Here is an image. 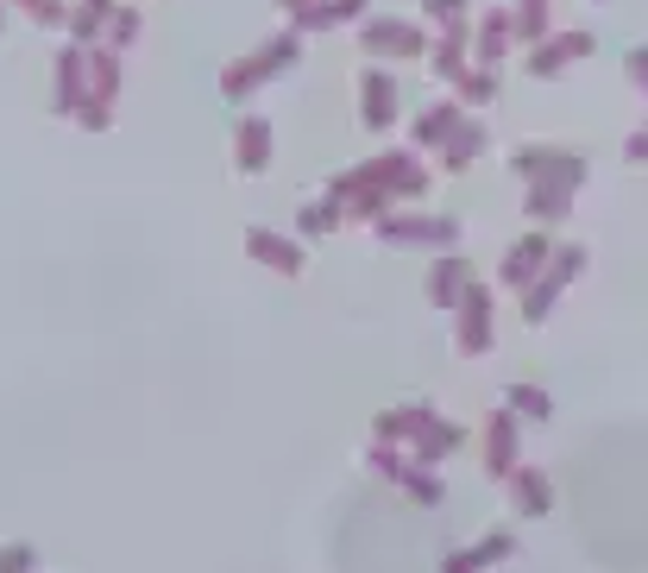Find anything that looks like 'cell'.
Wrapping results in <instances>:
<instances>
[{
    "label": "cell",
    "instance_id": "1",
    "mask_svg": "<svg viewBox=\"0 0 648 573\" xmlns=\"http://www.w3.org/2000/svg\"><path fill=\"white\" fill-rule=\"evenodd\" d=\"M491 347V302L478 284H466V334H460V353H478Z\"/></svg>",
    "mask_w": 648,
    "mask_h": 573
},
{
    "label": "cell",
    "instance_id": "7",
    "mask_svg": "<svg viewBox=\"0 0 648 573\" xmlns=\"http://www.w3.org/2000/svg\"><path fill=\"white\" fill-rule=\"evenodd\" d=\"M510 403H517L523 416H548V398H542V391H510Z\"/></svg>",
    "mask_w": 648,
    "mask_h": 573
},
{
    "label": "cell",
    "instance_id": "3",
    "mask_svg": "<svg viewBox=\"0 0 648 573\" xmlns=\"http://www.w3.org/2000/svg\"><path fill=\"white\" fill-rule=\"evenodd\" d=\"M517 504H523V511H548V479L542 473H517Z\"/></svg>",
    "mask_w": 648,
    "mask_h": 573
},
{
    "label": "cell",
    "instance_id": "6",
    "mask_svg": "<svg viewBox=\"0 0 648 573\" xmlns=\"http://www.w3.org/2000/svg\"><path fill=\"white\" fill-rule=\"evenodd\" d=\"M510 442H517V423H498V435H491V460L498 467H510Z\"/></svg>",
    "mask_w": 648,
    "mask_h": 573
},
{
    "label": "cell",
    "instance_id": "5",
    "mask_svg": "<svg viewBox=\"0 0 648 573\" xmlns=\"http://www.w3.org/2000/svg\"><path fill=\"white\" fill-rule=\"evenodd\" d=\"M460 277H466V265H441V272H435V284H428V297H460V290H466V284H460Z\"/></svg>",
    "mask_w": 648,
    "mask_h": 573
},
{
    "label": "cell",
    "instance_id": "2",
    "mask_svg": "<svg viewBox=\"0 0 648 573\" xmlns=\"http://www.w3.org/2000/svg\"><path fill=\"white\" fill-rule=\"evenodd\" d=\"M542 252H548V240H542V233H529L523 247L504 259V277H510V284H523V277L535 272V265H542Z\"/></svg>",
    "mask_w": 648,
    "mask_h": 573
},
{
    "label": "cell",
    "instance_id": "4",
    "mask_svg": "<svg viewBox=\"0 0 648 573\" xmlns=\"http://www.w3.org/2000/svg\"><path fill=\"white\" fill-rule=\"evenodd\" d=\"M252 252L271 259V265H284V272H297V247H277V240H265V233H252Z\"/></svg>",
    "mask_w": 648,
    "mask_h": 573
},
{
    "label": "cell",
    "instance_id": "8",
    "mask_svg": "<svg viewBox=\"0 0 648 573\" xmlns=\"http://www.w3.org/2000/svg\"><path fill=\"white\" fill-rule=\"evenodd\" d=\"M20 568H32V549H7L0 554V573H20Z\"/></svg>",
    "mask_w": 648,
    "mask_h": 573
},
{
    "label": "cell",
    "instance_id": "9",
    "mask_svg": "<svg viewBox=\"0 0 648 573\" xmlns=\"http://www.w3.org/2000/svg\"><path fill=\"white\" fill-rule=\"evenodd\" d=\"M629 158H648V133L643 139H629Z\"/></svg>",
    "mask_w": 648,
    "mask_h": 573
}]
</instances>
